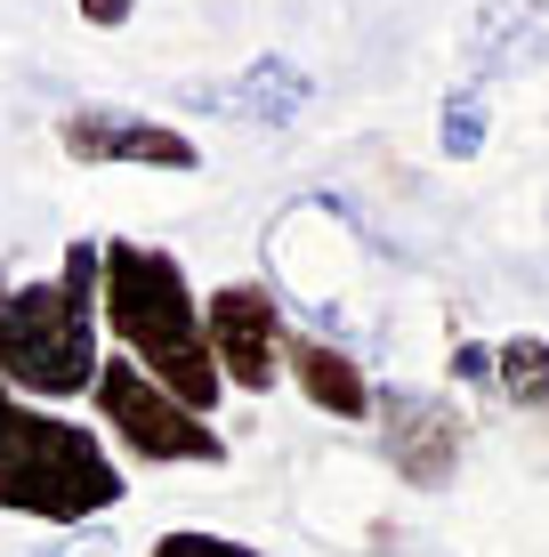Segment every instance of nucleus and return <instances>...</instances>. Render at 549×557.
<instances>
[{"label": "nucleus", "mask_w": 549, "mask_h": 557, "mask_svg": "<svg viewBox=\"0 0 549 557\" xmlns=\"http://www.w3.org/2000/svg\"><path fill=\"white\" fill-rule=\"evenodd\" d=\"M98 323L113 339V356H129L146 380H162L186 412H202V420L219 412L226 380H219L211 332H202V292L186 283L178 251L105 235L98 243Z\"/></svg>", "instance_id": "f257e3e1"}, {"label": "nucleus", "mask_w": 549, "mask_h": 557, "mask_svg": "<svg viewBox=\"0 0 549 557\" xmlns=\"http://www.w3.org/2000/svg\"><path fill=\"white\" fill-rule=\"evenodd\" d=\"M105 372V323H98V243H65L57 275L9 283L0 275V380L25 405H73Z\"/></svg>", "instance_id": "f03ea898"}, {"label": "nucleus", "mask_w": 549, "mask_h": 557, "mask_svg": "<svg viewBox=\"0 0 549 557\" xmlns=\"http://www.w3.org/2000/svg\"><path fill=\"white\" fill-rule=\"evenodd\" d=\"M129 502V476L113 460L105 429L73 412H49V405H25L16 436L0 445V509L9 517H33L49 533H73V525H98Z\"/></svg>", "instance_id": "7ed1b4c3"}, {"label": "nucleus", "mask_w": 549, "mask_h": 557, "mask_svg": "<svg viewBox=\"0 0 549 557\" xmlns=\"http://www.w3.org/2000/svg\"><path fill=\"white\" fill-rule=\"evenodd\" d=\"M89 412L113 436V453L146 460V469H219L226 460V436L202 412H186L162 380H146L129 356H105L98 388H89Z\"/></svg>", "instance_id": "20e7f679"}, {"label": "nucleus", "mask_w": 549, "mask_h": 557, "mask_svg": "<svg viewBox=\"0 0 549 557\" xmlns=\"http://www.w3.org/2000/svg\"><path fill=\"white\" fill-rule=\"evenodd\" d=\"M202 332H211V356H219V380L242 396H267L283 380V307L267 283H219L202 299Z\"/></svg>", "instance_id": "39448f33"}, {"label": "nucleus", "mask_w": 549, "mask_h": 557, "mask_svg": "<svg viewBox=\"0 0 549 557\" xmlns=\"http://www.w3.org/2000/svg\"><path fill=\"white\" fill-rule=\"evenodd\" d=\"M57 146L82 170H202V146L178 122H154L129 106H73L57 122Z\"/></svg>", "instance_id": "423d86ee"}, {"label": "nucleus", "mask_w": 549, "mask_h": 557, "mask_svg": "<svg viewBox=\"0 0 549 557\" xmlns=\"http://www.w3.org/2000/svg\"><path fill=\"white\" fill-rule=\"evenodd\" d=\"M372 429H380V453L404 485H452L461 476V453H469V420L445 405V396H421V388H380L372 396Z\"/></svg>", "instance_id": "0eeeda50"}, {"label": "nucleus", "mask_w": 549, "mask_h": 557, "mask_svg": "<svg viewBox=\"0 0 549 557\" xmlns=\"http://www.w3.org/2000/svg\"><path fill=\"white\" fill-rule=\"evenodd\" d=\"M283 372H291V388L308 396L315 412H332V420H372V372L355 363L339 339H315V332H291L283 339Z\"/></svg>", "instance_id": "6e6552de"}, {"label": "nucleus", "mask_w": 549, "mask_h": 557, "mask_svg": "<svg viewBox=\"0 0 549 557\" xmlns=\"http://www.w3.org/2000/svg\"><path fill=\"white\" fill-rule=\"evenodd\" d=\"M308 98H315V82L291 65V57H275V49H267V57H251V73H242L235 89H226V106H219V113H242V122H267V129H283V122H291V113L308 106Z\"/></svg>", "instance_id": "1a4fd4ad"}, {"label": "nucleus", "mask_w": 549, "mask_h": 557, "mask_svg": "<svg viewBox=\"0 0 549 557\" xmlns=\"http://www.w3.org/2000/svg\"><path fill=\"white\" fill-rule=\"evenodd\" d=\"M494 396L517 405V412H534V420H549V339L541 332H509L494 348Z\"/></svg>", "instance_id": "9d476101"}, {"label": "nucleus", "mask_w": 549, "mask_h": 557, "mask_svg": "<svg viewBox=\"0 0 549 557\" xmlns=\"http://www.w3.org/2000/svg\"><path fill=\"white\" fill-rule=\"evenodd\" d=\"M437 146H445V162H477V153H485V98H477V89H452V98H445Z\"/></svg>", "instance_id": "9b49d317"}, {"label": "nucleus", "mask_w": 549, "mask_h": 557, "mask_svg": "<svg viewBox=\"0 0 549 557\" xmlns=\"http://www.w3.org/2000/svg\"><path fill=\"white\" fill-rule=\"evenodd\" d=\"M146 557H259V549H242V542H226V533H202V525H178V533H162Z\"/></svg>", "instance_id": "f8f14e48"}, {"label": "nucleus", "mask_w": 549, "mask_h": 557, "mask_svg": "<svg viewBox=\"0 0 549 557\" xmlns=\"http://www.w3.org/2000/svg\"><path fill=\"white\" fill-rule=\"evenodd\" d=\"M452 380H477V388H494V348H477V339H469V348L452 356Z\"/></svg>", "instance_id": "ddd939ff"}, {"label": "nucleus", "mask_w": 549, "mask_h": 557, "mask_svg": "<svg viewBox=\"0 0 549 557\" xmlns=\"http://www.w3.org/2000/svg\"><path fill=\"white\" fill-rule=\"evenodd\" d=\"M129 9H138V0H82V16H89V25H129Z\"/></svg>", "instance_id": "4468645a"}, {"label": "nucleus", "mask_w": 549, "mask_h": 557, "mask_svg": "<svg viewBox=\"0 0 549 557\" xmlns=\"http://www.w3.org/2000/svg\"><path fill=\"white\" fill-rule=\"evenodd\" d=\"M16 420H25V396H16L9 380H0V445H9V436H16Z\"/></svg>", "instance_id": "2eb2a0df"}, {"label": "nucleus", "mask_w": 549, "mask_h": 557, "mask_svg": "<svg viewBox=\"0 0 549 557\" xmlns=\"http://www.w3.org/2000/svg\"><path fill=\"white\" fill-rule=\"evenodd\" d=\"M33 557H57V549H33Z\"/></svg>", "instance_id": "dca6fc26"}]
</instances>
